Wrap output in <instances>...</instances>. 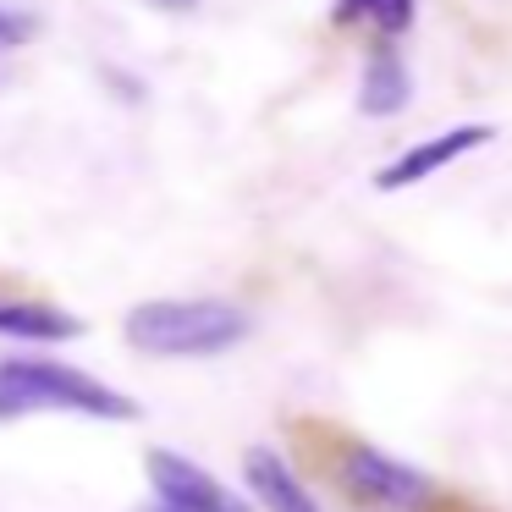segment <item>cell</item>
I'll list each match as a JSON object with an SVG mask.
<instances>
[{
  "label": "cell",
  "mask_w": 512,
  "mask_h": 512,
  "mask_svg": "<svg viewBox=\"0 0 512 512\" xmlns=\"http://www.w3.org/2000/svg\"><path fill=\"white\" fill-rule=\"evenodd\" d=\"M28 413H83L105 424H133L138 402L94 380L89 369L56 364V358H0V424Z\"/></svg>",
  "instance_id": "obj_1"
},
{
  "label": "cell",
  "mask_w": 512,
  "mask_h": 512,
  "mask_svg": "<svg viewBox=\"0 0 512 512\" xmlns=\"http://www.w3.org/2000/svg\"><path fill=\"white\" fill-rule=\"evenodd\" d=\"M254 320L226 298H149L122 320V336L149 358H215L248 342Z\"/></svg>",
  "instance_id": "obj_2"
},
{
  "label": "cell",
  "mask_w": 512,
  "mask_h": 512,
  "mask_svg": "<svg viewBox=\"0 0 512 512\" xmlns=\"http://www.w3.org/2000/svg\"><path fill=\"white\" fill-rule=\"evenodd\" d=\"M336 479L353 501L364 507H380V512H419L435 501V479L424 468L402 463V457L380 452L369 441H342L336 452Z\"/></svg>",
  "instance_id": "obj_3"
},
{
  "label": "cell",
  "mask_w": 512,
  "mask_h": 512,
  "mask_svg": "<svg viewBox=\"0 0 512 512\" xmlns=\"http://www.w3.org/2000/svg\"><path fill=\"white\" fill-rule=\"evenodd\" d=\"M144 468H149V485H155V501H166V507H177V512H254L237 490H226L210 468H199L193 457L171 452V446H155V452L144 457Z\"/></svg>",
  "instance_id": "obj_4"
},
{
  "label": "cell",
  "mask_w": 512,
  "mask_h": 512,
  "mask_svg": "<svg viewBox=\"0 0 512 512\" xmlns=\"http://www.w3.org/2000/svg\"><path fill=\"white\" fill-rule=\"evenodd\" d=\"M490 138H496V127H490V122H468V127H452V133H435V138H424V144L402 149L391 166H380L375 171V188L380 193H402V188H413V182H430L435 171H446L452 160L474 155V149L490 144Z\"/></svg>",
  "instance_id": "obj_5"
},
{
  "label": "cell",
  "mask_w": 512,
  "mask_h": 512,
  "mask_svg": "<svg viewBox=\"0 0 512 512\" xmlns=\"http://www.w3.org/2000/svg\"><path fill=\"white\" fill-rule=\"evenodd\" d=\"M243 479H248V490H254V501L265 512H325L320 501L309 496V485L292 474V463L276 452V446H248Z\"/></svg>",
  "instance_id": "obj_6"
},
{
  "label": "cell",
  "mask_w": 512,
  "mask_h": 512,
  "mask_svg": "<svg viewBox=\"0 0 512 512\" xmlns=\"http://www.w3.org/2000/svg\"><path fill=\"white\" fill-rule=\"evenodd\" d=\"M0 336L12 342H78L83 320L72 309H56V303H39V298H0Z\"/></svg>",
  "instance_id": "obj_7"
},
{
  "label": "cell",
  "mask_w": 512,
  "mask_h": 512,
  "mask_svg": "<svg viewBox=\"0 0 512 512\" xmlns=\"http://www.w3.org/2000/svg\"><path fill=\"white\" fill-rule=\"evenodd\" d=\"M408 94H413V72L397 50H375L364 61V78H358V111L364 116H397L408 111Z\"/></svg>",
  "instance_id": "obj_8"
},
{
  "label": "cell",
  "mask_w": 512,
  "mask_h": 512,
  "mask_svg": "<svg viewBox=\"0 0 512 512\" xmlns=\"http://www.w3.org/2000/svg\"><path fill=\"white\" fill-rule=\"evenodd\" d=\"M413 6H419V0H336V23H358V17H369L380 34H408Z\"/></svg>",
  "instance_id": "obj_9"
},
{
  "label": "cell",
  "mask_w": 512,
  "mask_h": 512,
  "mask_svg": "<svg viewBox=\"0 0 512 512\" xmlns=\"http://www.w3.org/2000/svg\"><path fill=\"white\" fill-rule=\"evenodd\" d=\"M149 6H160V12L182 17V12H199V0H149Z\"/></svg>",
  "instance_id": "obj_10"
},
{
  "label": "cell",
  "mask_w": 512,
  "mask_h": 512,
  "mask_svg": "<svg viewBox=\"0 0 512 512\" xmlns=\"http://www.w3.org/2000/svg\"><path fill=\"white\" fill-rule=\"evenodd\" d=\"M144 512H177V507H166V501H155V507H144Z\"/></svg>",
  "instance_id": "obj_11"
}]
</instances>
